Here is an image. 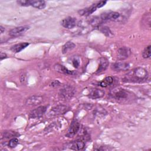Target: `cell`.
<instances>
[{
	"label": "cell",
	"mask_w": 151,
	"mask_h": 151,
	"mask_svg": "<svg viewBox=\"0 0 151 151\" xmlns=\"http://www.w3.org/2000/svg\"><path fill=\"white\" fill-rule=\"evenodd\" d=\"M148 77L147 70L142 67H137L128 71L123 78L127 83H141L146 80Z\"/></svg>",
	"instance_id": "6da1fadb"
},
{
	"label": "cell",
	"mask_w": 151,
	"mask_h": 151,
	"mask_svg": "<svg viewBox=\"0 0 151 151\" xmlns=\"http://www.w3.org/2000/svg\"><path fill=\"white\" fill-rule=\"evenodd\" d=\"M75 92L76 91L74 87L66 85L60 90L58 96L62 100H68L74 96Z\"/></svg>",
	"instance_id": "7a4b0ae2"
},
{
	"label": "cell",
	"mask_w": 151,
	"mask_h": 151,
	"mask_svg": "<svg viewBox=\"0 0 151 151\" xmlns=\"http://www.w3.org/2000/svg\"><path fill=\"white\" fill-rule=\"evenodd\" d=\"M132 94L129 91L122 88H116L111 91V95L117 100H126Z\"/></svg>",
	"instance_id": "3957f363"
},
{
	"label": "cell",
	"mask_w": 151,
	"mask_h": 151,
	"mask_svg": "<svg viewBox=\"0 0 151 151\" xmlns=\"http://www.w3.org/2000/svg\"><path fill=\"white\" fill-rule=\"evenodd\" d=\"M68 110V107L63 104L57 105L51 109L48 113V116L50 117L57 116L61 114H64Z\"/></svg>",
	"instance_id": "277c9868"
},
{
	"label": "cell",
	"mask_w": 151,
	"mask_h": 151,
	"mask_svg": "<svg viewBox=\"0 0 151 151\" xmlns=\"http://www.w3.org/2000/svg\"><path fill=\"white\" fill-rule=\"evenodd\" d=\"M47 107L45 106H39L37 108L31 110L29 114L30 119H38L42 117L46 112Z\"/></svg>",
	"instance_id": "5b68a950"
},
{
	"label": "cell",
	"mask_w": 151,
	"mask_h": 151,
	"mask_svg": "<svg viewBox=\"0 0 151 151\" xmlns=\"http://www.w3.org/2000/svg\"><path fill=\"white\" fill-rule=\"evenodd\" d=\"M29 29V27L27 25L20 26L12 28L9 31V35L12 37H17L22 35Z\"/></svg>",
	"instance_id": "8992f818"
},
{
	"label": "cell",
	"mask_w": 151,
	"mask_h": 151,
	"mask_svg": "<svg viewBox=\"0 0 151 151\" xmlns=\"http://www.w3.org/2000/svg\"><path fill=\"white\" fill-rule=\"evenodd\" d=\"M80 128V123L76 120H73L68 130V132L66 134V136L68 137H74L78 132Z\"/></svg>",
	"instance_id": "52a82bcc"
},
{
	"label": "cell",
	"mask_w": 151,
	"mask_h": 151,
	"mask_svg": "<svg viewBox=\"0 0 151 151\" xmlns=\"http://www.w3.org/2000/svg\"><path fill=\"white\" fill-rule=\"evenodd\" d=\"M43 101V98L41 96L34 95L29 97L25 101V104L27 106H35L40 104Z\"/></svg>",
	"instance_id": "ba28073f"
},
{
	"label": "cell",
	"mask_w": 151,
	"mask_h": 151,
	"mask_svg": "<svg viewBox=\"0 0 151 151\" xmlns=\"http://www.w3.org/2000/svg\"><path fill=\"white\" fill-rule=\"evenodd\" d=\"M131 54V50L127 47H122L118 50L117 58L120 60H123L127 58Z\"/></svg>",
	"instance_id": "9c48e42d"
},
{
	"label": "cell",
	"mask_w": 151,
	"mask_h": 151,
	"mask_svg": "<svg viewBox=\"0 0 151 151\" xmlns=\"http://www.w3.org/2000/svg\"><path fill=\"white\" fill-rule=\"evenodd\" d=\"M61 24L64 28L71 29L76 25V19L71 17H68L64 18L61 21Z\"/></svg>",
	"instance_id": "30bf717a"
},
{
	"label": "cell",
	"mask_w": 151,
	"mask_h": 151,
	"mask_svg": "<svg viewBox=\"0 0 151 151\" xmlns=\"http://www.w3.org/2000/svg\"><path fill=\"white\" fill-rule=\"evenodd\" d=\"M111 69L115 71H126L130 68V64L126 62H116L111 65Z\"/></svg>",
	"instance_id": "8fae6325"
},
{
	"label": "cell",
	"mask_w": 151,
	"mask_h": 151,
	"mask_svg": "<svg viewBox=\"0 0 151 151\" xmlns=\"http://www.w3.org/2000/svg\"><path fill=\"white\" fill-rule=\"evenodd\" d=\"M85 146V143L83 140L81 139H77L75 141H73L68 144L70 149L74 150H82Z\"/></svg>",
	"instance_id": "7c38bea8"
},
{
	"label": "cell",
	"mask_w": 151,
	"mask_h": 151,
	"mask_svg": "<svg viewBox=\"0 0 151 151\" xmlns=\"http://www.w3.org/2000/svg\"><path fill=\"white\" fill-rule=\"evenodd\" d=\"M104 95V91L100 90V89H97V88H95V89H92L90 90V93L88 94V96L93 99H100L101 97H103Z\"/></svg>",
	"instance_id": "4fadbf2b"
},
{
	"label": "cell",
	"mask_w": 151,
	"mask_h": 151,
	"mask_svg": "<svg viewBox=\"0 0 151 151\" xmlns=\"http://www.w3.org/2000/svg\"><path fill=\"white\" fill-rule=\"evenodd\" d=\"M96 9H97V6L96 4H93L91 6H90V7L80 9V11H78V13L80 15L88 16L93 14L96 10Z\"/></svg>",
	"instance_id": "5bb4252c"
},
{
	"label": "cell",
	"mask_w": 151,
	"mask_h": 151,
	"mask_svg": "<svg viewBox=\"0 0 151 151\" xmlns=\"http://www.w3.org/2000/svg\"><path fill=\"white\" fill-rule=\"evenodd\" d=\"M109 65V61L107 58L102 57L100 59V63L99 65V68L97 70L96 73H100L103 71H104Z\"/></svg>",
	"instance_id": "9a60e30c"
},
{
	"label": "cell",
	"mask_w": 151,
	"mask_h": 151,
	"mask_svg": "<svg viewBox=\"0 0 151 151\" xmlns=\"http://www.w3.org/2000/svg\"><path fill=\"white\" fill-rule=\"evenodd\" d=\"M29 43L28 42H20L17 44H15L14 45H12L11 48V50L15 53H17L19 52L20 51H21L22 50H24V48H25L27 46L29 45Z\"/></svg>",
	"instance_id": "2e32d148"
},
{
	"label": "cell",
	"mask_w": 151,
	"mask_h": 151,
	"mask_svg": "<svg viewBox=\"0 0 151 151\" xmlns=\"http://www.w3.org/2000/svg\"><path fill=\"white\" fill-rule=\"evenodd\" d=\"M54 70L60 73L65 74H72L73 71L69 70L68 68H67L65 66L60 64H56L54 66Z\"/></svg>",
	"instance_id": "e0dca14e"
},
{
	"label": "cell",
	"mask_w": 151,
	"mask_h": 151,
	"mask_svg": "<svg viewBox=\"0 0 151 151\" xmlns=\"http://www.w3.org/2000/svg\"><path fill=\"white\" fill-rule=\"evenodd\" d=\"M30 6L42 9L46 6L45 2L42 0H30Z\"/></svg>",
	"instance_id": "ac0fdd59"
},
{
	"label": "cell",
	"mask_w": 151,
	"mask_h": 151,
	"mask_svg": "<svg viewBox=\"0 0 151 151\" xmlns=\"http://www.w3.org/2000/svg\"><path fill=\"white\" fill-rule=\"evenodd\" d=\"M76 47V44L71 41L67 42L62 47V52L63 54L67 53Z\"/></svg>",
	"instance_id": "d6986e66"
},
{
	"label": "cell",
	"mask_w": 151,
	"mask_h": 151,
	"mask_svg": "<svg viewBox=\"0 0 151 151\" xmlns=\"http://www.w3.org/2000/svg\"><path fill=\"white\" fill-rule=\"evenodd\" d=\"M113 82V78L111 76H109L106 77L103 81H101L99 86L101 87H106L110 85H111Z\"/></svg>",
	"instance_id": "ffe728a7"
},
{
	"label": "cell",
	"mask_w": 151,
	"mask_h": 151,
	"mask_svg": "<svg viewBox=\"0 0 151 151\" xmlns=\"http://www.w3.org/2000/svg\"><path fill=\"white\" fill-rule=\"evenodd\" d=\"M150 45H149L143 50L142 52V56L144 58H148L150 57Z\"/></svg>",
	"instance_id": "44dd1931"
},
{
	"label": "cell",
	"mask_w": 151,
	"mask_h": 151,
	"mask_svg": "<svg viewBox=\"0 0 151 151\" xmlns=\"http://www.w3.org/2000/svg\"><path fill=\"white\" fill-rule=\"evenodd\" d=\"M18 143H19V140L17 138H15V137L12 138L9 140L8 142V146L11 148H14L18 145Z\"/></svg>",
	"instance_id": "7402d4cb"
},
{
	"label": "cell",
	"mask_w": 151,
	"mask_h": 151,
	"mask_svg": "<svg viewBox=\"0 0 151 151\" xmlns=\"http://www.w3.org/2000/svg\"><path fill=\"white\" fill-rule=\"evenodd\" d=\"M100 31L103 34H104L105 35H106V36H107V37H110L111 35H112L110 29L109 28L107 27L104 26V27H101L100 29Z\"/></svg>",
	"instance_id": "603a6c76"
},
{
	"label": "cell",
	"mask_w": 151,
	"mask_h": 151,
	"mask_svg": "<svg viewBox=\"0 0 151 151\" xmlns=\"http://www.w3.org/2000/svg\"><path fill=\"white\" fill-rule=\"evenodd\" d=\"M17 4L22 6H30V0H19L17 1Z\"/></svg>",
	"instance_id": "cb8c5ba5"
},
{
	"label": "cell",
	"mask_w": 151,
	"mask_h": 151,
	"mask_svg": "<svg viewBox=\"0 0 151 151\" xmlns=\"http://www.w3.org/2000/svg\"><path fill=\"white\" fill-rule=\"evenodd\" d=\"M106 3H107V1H99V2H97V4H96V6H97V8H101V7L103 6H104Z\"/></svg>",
	"instance_id": "d4e9b609"
},
{
	"label": "cell",
	"mask_w": 151,
	"mask_h": 151,
	"mask_svg": "<svg viewBox=\"0 0 151 151\" xmlns=\"http://www.w3.org/2000/svg\"><path fill=\"white\" fill-rule=\"evenodd\" d=\"M60 84H61V83H60V82L58 80H53V81L51 83V84H50L51 86H52V87H57V86H60Z\"/></svg>",
	"instance_id": "484cf974"
},
{
	"label": "cell",
	"mask_w": 151,
	"mask_h": 151,
	"mask_svg": "<svg viewBox=\"0 0 151 151\" xmlns=\"http://www.w3.org/2000/svg\"><path fill=\"white\" fill-rule=\"evenodd\" d=\"M14 135H15V133H13L12 132H5V134H4V136H5V137H6V138L11 137L14 136Z\"/></svg>",
	"instance_id": "4316f807"
},
{
	"label": "cell",
	"mask_w": 151,
	"mask_h": 151,
	"mask_svg": "<svg viewBox=\"0 0 151 151\" xmlns=\"http://www.w3.org/2000/svg\"><path fill=\"white\" fill-rule=\"evenodd\" d=\"M73 65L75 68H78L79 66V62L77 60L74 59L73 60Z\"/></svg>",
	"instance_id": "83f0119b"
},
{
	"label": "cell",
	"mask_w": 151,
	"mask_h": 151,
	"mask_svg": "<svg viewBox=\"0 0 151 151\" xmlns=\"http://www.w3.org/2000/svg\"><path fill=\"white\" fill-rule=\"evenodd\" d=\"M7 57L6 54L5 52H1V54H0V60H2L3 59H5Z\"/></svg>",
	"instance_id": "f1b7e54d"
},
{
	"label": "cell",
	"mask_w": 151,
	"mask_h": 151,
	"mask_svg": "<svg viewBox=\"0 0 151 151\" xmlns=\"http://www.w3.org/2000/svg\"><path fill=\"white\" fill-rule=\"evenodd\" d=\"M0 30H1V34H2L5 31V28L2 25H1L0 26Z\"/></svg>",
	"instance_id": "f546056e"
}]
</instances>
